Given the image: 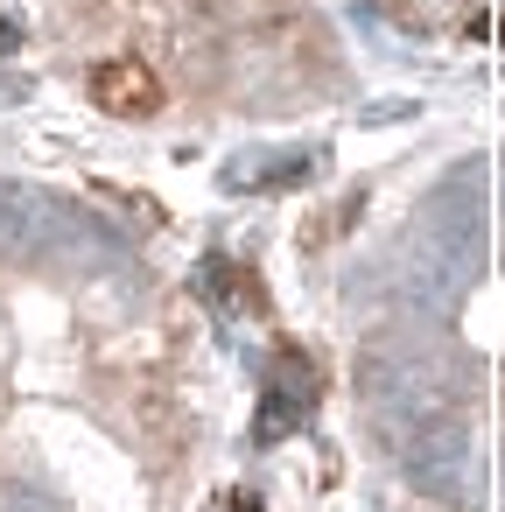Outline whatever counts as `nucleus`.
<instances>
[{"instance_id": "nucleus-1", "label": "nucleus", "mask_w": 505, "mask_h": 512, "mask_svg": "<svg viewBox=\"0 0 505 512\" xmlns=\"http://www.w3.org/2000/svg\"><path fill=\"white\" fill-rule=\"evenodd\" d=\"M92 99L113 113V120H155L162 113V78L141 64V57H106L92 71Z\"/></svg>"}, {"instance_id": "nucleus-2", "label": "nucleus", "mask_w": 505, "mask_h": 512, "mask_svg": "<svg viewBox=\"0 0 505 512\" xmlns=\"http://www.w3.org/2000/svg\"><path fill=\"white\" fill-rule=\"evenodd\" d=\"M267 393H288L295 407H316V393H323V365L302 351V344H274V358H267Z\"/></svg>"}, {"instance_id": "nucleus-4", "label": "nucleus", "mask_w": 505, "mask_h": 512, "mask_svg": "<svg viewBox=\"0 0 505 512\" xmlns=\"http://www.w3.org/2000/svg\"><path fill=\"white\" fill-rule=\"evenodd\" d=\"M302 414H309V407H295L288 393H267V400H260L253 435H260V442H281V435H295V428H302Z\"/></svg>"}, {"instance_id": "nucleus-3", "label": "nucleus", "mask_w": 505, "mask_h": 512, "mask_svg": "<svg viewBox=\"0 0 505 512\" xmlns=\"http://www.w3.org/2000/svg\"><path fill=\"white\" fill-rule=\"evenodd\" d=\"M197 295L218 302V309H260V281L239 260H204L197 267Z\"/></svg>"}]
</instances>
